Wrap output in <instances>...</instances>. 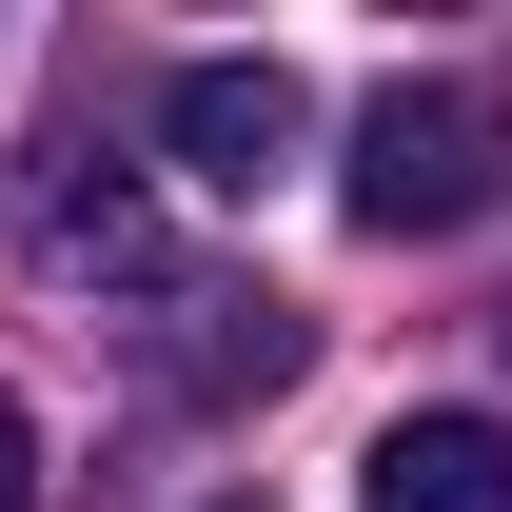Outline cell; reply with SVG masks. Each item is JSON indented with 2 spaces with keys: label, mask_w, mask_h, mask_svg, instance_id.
<instances>
[{
  "label": "cell",
  "mask_w": 512,
  "mask_h": 512,
  "mask_svg": "<svg viewBox=\"0 0 512 512\" xmlns=\"http://www.w3.org/2000/svg\"><path fill=\"white\" fill-rule=\"evenodd\" d=\"M178 355H158V375H178L197 394V414H217V394H276V375H296V355H316V316H296V296H237V276H197V296H178Z\"/></svg>",
  "instance_id": "5"
},
{
  "label": "cell",
  "mask_w": 512,
  "mask_h": 512,
  "mask_svg": "<svg viewBox=\"0 0 512 512\" xmlns=\"http://www.w3.org/2000/svg\"><path fill=\"white\" fill-rule=\"evenodd\" d=\"M217 512H256V493H217Z\"/></svg>",
  "instance_id": "7"
},
{
  "label": "cell",
  "mask_w": 512,
  "mask_h": 512,
  "mask_svg": "<svg viewBox=\"0 0 512 512\" xmlns=\"http://www.w3.org/2000/svg\"><path fill=\"white\" fill-rule=\"evenodd\" d=\"M296 138H316V79L296 60H178L158 79V158H178L197 197H276Z\"/></svg>",
  "instance_id": "2"
},
{
  "label": "cell",
  "mask_w": 512,
  "mask_h": 512,
  "mask_svg": "<svg viewBox=\"0 0 512 512\" xmlns=\"http://www.w3.org/2000/svg\"><path fill=\"white\" fill-rule=\"evenodd\" d=\"M0 512H40V414L0 394Z\"/></svg>",
  "instance_id": "6"
},
{
  "label": "cell",
  "mask_w": 512,
  "mask_h": 512,
  "mask_svg": "<svg viewBox=\"0 0 512 512\" xmlns=\"http://www.w3.org/2000/svg\"><path fill=\"white\" fill-rule=\"evenodd\" d=\"M20 237L60 256V276H119V296H158V316L197 296L178 256H158V217H138V178H119V158H79V138L40 158V197H20Z\"/></svg>",
  "instance_id": "3"
},
{
  "label": "cell",
  "mask_w": 512,
  "mask_h": 512,
  "mask_svg": "<svg viewBox=\"0 0 512 512\" xmlns=\"http://www.w3.org/2000/svg\"><path fill=\"white\" fill-rule=\"evenodd\" d=\"M335 197H355V237H473V217L512 197V99L493 79H375Z\"/></svg>",
  "instance_id": "1"
},
{
  "label": "cell",
  "mask_w": 512,
  "mask_h": 512,
  "mask_svg": "<svg viewBox=\"0 0 512 512\" xmlns=\"http://www.w3.org/2000/svg\"><path fill=\"white\" fill-rule=\"evenodd\" d=\"M355 512H512V414H394L355 453Z\"/></svg>",
  "instance_id": "4"
}]
</instances>
